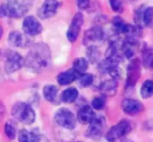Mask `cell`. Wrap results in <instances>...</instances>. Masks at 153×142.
Segmentation results:
<instances>
[{
	"instance_id": "obj_1",
	"label": "cell",
	"mask_w": 153,
	"mask_h": 142,
	"mask_svg": "<svg viewBox=\"0 0 153 142\" xmlns=\"http://www.w3.org/2000/svg\"><path fill=\"white\" fill-rule=\"evenodd\" d=\"M51 61V53L49 46L43 43H39L32 46L25 59V64L33 72H41L49 66Z\"/></svg>"
},
{
	"instance_id": "obj_2",
	"label": "cell",
	"mask_w": 153,
	"mask_h": 142,
	"mask_svg": "<svg viewBox=\"0 0 153 142\" xmlns=\"http://www.w3.org/2000/svg\"><path fill=\"white\" fill-rule=\"evenodd\" d=\"M33 0H7L1 5L5 17L12 18L23 17L32 7Z\"/></svg>"
},
{
	"instance_id": "obj_3",
	"label": "cell",
	"mask_w": 153,
	"mask_h": 142,
	"mask_svg": "<svg viewBox=\"0 0 153 142\" xmlns=\"http://www.w3.org/2000/svg\"><path fill=\"white\" fill-rule=\"evenodd\" d=\"M13 118L24 124L30 125L35 120V111L31 105L25 102H16L13 105L11 110Z\"/></svg>"
},
{
	"instance_id": "obj_4",
	"label": "cell",
	"mask_w": 153,
	"mask_h": 142,
	"mask_svg": "<svg viewBox=\"0 0 153 142\" xmlns=\"http://www.w3.org/2000/svg\"><path fill=\"white\" fill-rule=\"evenodd\" d=\"M131 130V124L128 119H123L117 124L109 128L105 134V139L108 142H115L124 136L129 134Z\"/></svg>"
},
{
	"instance_id": "obj_5",
	"label": "cell",
	"mask_w": 153,
	"mask_h": 142,
	"mask_svg": "<svg viewBox=\"0 0 153 142\" xmlns=\"http://www.w3.org/2000/svg\"><path fill=\"white\" fill-rule=\"evenodd\" d=\"M141 75V62L138 58L132 59L127 67V78L125 89L134 88Z\"/></svg>"
},
{
	"instance_id": "obj_6",
	"label": "cell",
	"mask_w": 153,
	"mask_h": 142,
	"mask_svg": "<svg viewBox=\"0 0 153 142\" xmlns=\"http://www.w3.org/2000/svg\"><path fill=\"white\" fill-rule=\"evenodd\" d=\"M54 119L59 126L67 129H74L76 125V118L73 112L67 108L58 110L55 113Z\"/></svg>"
},
{
	"instance_id": "obj_7",
	"label": "cell",
	"mask_w": 153,
	"mask_h": 142,
	"mask_svg": "<svg viewBox=\"0 0 153 142\" xmlns=\"http://www.w3.org/2000/svg\"><path fill=\"white\" fill-rule=\"evenodd\" d=\"M5 69L7 74H13L25 65V59L16 52L7 51Z\"/></svg>"
},
{
	"instance_id": "obj_8",
	"label": "cell",
	"mask_w": 153,
	"mask_h": 142,
	"mask_svg": "<svg viewBox=\"0 0 153 142\" xmlns=\"http://www.w3.org/2000/svg\"><path fill=\"white\" fill-rule=\"evenodd\" d=\"M83 24H84L83 14L81 12L76 13L71 20V23L67 32V38L69 42L74 43L76 41V39H78L79 35V32L81 30Z\"/></svg>"
},
{
	"instance_id": "obj_9",
	"label": "cell",
	"mask_w": 153,
	"mask_h": 142,
	"mask_svg": "<svg viewBox=\"0 0 153 142\" xmlns=\"http://www.w3.org/2000/svg\"><path fill=\"white\" fill-rule=\"evenodd\" d=\"M105 127V118L101 116H97L95 119L89 124V127L86 131V136L92 139H98L103 135Z\"/></svg>"
},
{
	"instance_id": "obj_10",
	"label": "cell",
	"mask_w": 153,
	"mask_h": 142,
	"mask_svg": "<svg viewBox=\"0 0 153 142\" xmlns=\"http://www.w3.org/2000/svg\"><path fill=\"white\" fill-rule=\"evenodd\" d=\"M23 30L26 35L35 36L42 33V26L35 17L29 16L23 21Z\"/></svg>"
},
{
	"instance_id": "obj_11",
	"label": "cell",
	"mask_w": 153,
	"mask_h": 142,
	"mask_svg": "<svg viewBox=\"0 0 153 142\" xmlns=\"http://www.w3.org/2000/svg\"><path fill=\"white\" fill-rule=\"evenodd\" d=\"M122 110L129 116H136L144 110V105L139 100L125 98L122 101Z\"/></svg>"
},
{
	"instance_id": "obj_12",
	"label": "cell",
	"mask_w": 153,
	"mask_h": 142,
	"mask_svg": "<svg viewBox=\"0 0 153 142\" xmlns=\"http://www.w3.org/2000/svg\"><path fill=\"white\" fill-rule=\"evenodd\" d=\"M59 6L58 0H45L38 10V17L42 19H49L57 14Z\"/></svg>"
},
{
	"instance_id": "obj_13",
	"label": "cell",
	"mask_w": 153,
	"mask_h": 142,
	"mask_svg": "<svg viewBox=\"0 0 153 142\" xmlns=\"http://www.w3.org/2000/svg\"><path fill=\"white\" fill-rule=\"evenodd\" d=\"M104 37H105V32L103 28L100 26H95L85 32L83 37V43L85 45H89L90 44L103 41Z\"/></svg>"
},
{
	"instance_id": "obj_14",
	"label": "cell",
	"mask_w": 153,
	"mask_h": 142,
	"mask_svg": "<svg viewBox=\"0 0 153 142\" xmlns=\"http://www.w3.org/2000/svg\"><path fill=\"white\" fill-rule=\"evenodd\" d=\"M7 41L11 46L17 48H25L30 44L29 37L19 31H12L8 35Z\"/></svg>"
},
{
	"instance_id": "obj_15",
	"label": "cell",
	"mask_w": 153,
	"mask_h": 142,
	"mask_svg": "<svg viewBox=\"0 0 153 142\" xmlns=\"http://www.w3.org/2000/svg\"><path fill=\"white\" fill-rule=\"evenodd\" d=\"M80 76V74H79L76 71H75L73 68L67 70L65 72L60 73L57 76V82L60 86H66L71 84L73 82L78 80Z\"/></svg>"
},
{
	"instance_id": "obj_16",
	"label": "cell",
	"mask_w": 153,
	"mask_h": 142,
	"mask_svg": "<svg viewBox=\"0 0 153 142\" xmlns=\"http://www.w3.org/2000/svg\"><path fill=\"white\" fill-rule=\"evenodd\" d=\"M96 117L97 115L93 108L88 105H85L80 108L78 111V115H76V119L82 124H90Z\"/></svg>"
},
{
	"instance_id": "obj_17",
	"label": "cell",
	"mask_w": 153,
	"mask_h": 142,
	"mask_svg": "<svg viewBox=\"0 0 153 142\" xmlns=\"http://www.w3.org/2000/svg\"><path fill=\"white\" fill-rule=\"evenodd\" d=\"M118 83L114 79L105 80L99 85V91L103 96H114L116 94Z\"/></svg>"
},
{
	"instance_id": "obj_18",
	"label": "cell",
	"mask_w": 153,
	"mask_h": 142,
	"mask_svg": "<svg viewBox=\"0 0 153 142\" xmlns=\"http://www.w3.org/2000/svg\"><path fill=\"white\" fill-rule=\"evenodd\" d=\"M19 142H40L41 135L37 129H22L18 136Z\"/></svg>"
},
{
	"instance_id": "obj_19",
	"label": "cell",
	"mask_w": 153,
	"mask_h": 142,
	"mask_svg": "<svg viewBox=\"0 0 153 142\" xmlns=\"http://www.w3.org/2000/svg\"><path fill=\"white\" fill-rule=\"evenodd\" d=\"M141 63L143 66L148 69L153 71V49L149 47H145L141 52Z\"/></svg>"
},
{
	"instance_id": "obj_20",
	"label": "cell",
	"mask_w": 153,
	"mask_h": 142,
	"mask_svg": "<svg viewBox=\"0 0 153 142\" xmlns=\"http://www.w3.org/2000/svg\"><path fill=\"white\" fill-rule=\"evenodd\" d=\"M43 96L49 102L58 103V88L52 84L46 85L43 88Z\"/></svg>"
},
{
	"instance_id": "obj_21",
	"label": "cell",
	"mask_w": 153,
	"mask_h": 142,
	"mask_svg": "<svg viewBox=\"0 0 153 142\" xmlns=\"http://www.w3.org/2000/svg\"><path fill=\"white\" fill-rule=\"evenodd\" d=\"M79 97V91L75 87H70L63 91L60 96V100L65 103H72Z\"/></svg>"
},
{
	"instance_id": "obj_22",
	"label": "cell",
	"mask_w": 153,
	"mask_h": 142,
	"mask_svg": "<svg viewBox=\"0 0 153 142\" xmlns=\"http://www.w3.org/2000/svg\"><path fill=\"white\" fill-rule=\"evenodd\" d=\"M140 94L142 99H149L153 96V81L146 80L140 90Z\"/></svg>"
},
{
	"instance_id": "obj_23",
	"label": "cell",
	"mask_w": 153,
	"mask_h": 142,
	"mask_svg": "<svg viewBox=\"0 0 153 142\" xmlns=\"http://www.w3.org/2000/svg\"><path fill=\"white\" fill-rule=\"evenodd\" d=\"M73 69L80 74H85V72L88 69V61L83 57L75 59L73 62Z\"/></svg>"
},
{
	"instance_id": "obj_24",
	"label": "cell",
	"mask_w": 153,
	"mask_h": 142,
	"mask_svg": "<svg viewBox=\"0 0 153 142\" xmlns=\"http://www.w3.org/2000/svg\"><path fill=\"white\" fill-rule=\"evenodd\" d=\"M153 27V7L144 8L142 13V26Z\"/></svg>"
},
{
	"instance_id": "obj_25",
	"label": "cell",
	"mask_w": 153,
	"mask_h": 142,
	"mask_svg": "<svg viewBox=\"0 0 153 142\" xmlns=\"http://www.w3.org/2000/svg\"><path fill=\"white\" fill-rule=\"evenodd\" d=\"M87 56H88V61L95 63L97 62H98V60L100 59L101 56V53L99 51V49L95 46V45H88V49H87Z\"/></svg>"
},
{
	"instance_id": "obj_26",
	"label": "cell",
	"mask_w": 153,
	"mask_h": 142,
	"mask_svg": "<svg viewBox=\"0 0 153 142\" xmlns=\"http://www.w3.org/2000/svg\"><path fill=\"white\" fill-rule=\"evenodd\" d=\"M112 26L117 35H123V30L126 26V23L123 21V19L121 17L117 16L112 19Z\"/></svg>"
},
{
	"instance_id": "obj_27",
	"label": "cell",
	"mask_w": 153,
	"mask_h": 142,
	"mask_svg": "<svg viewBox=\"0 0 153 142\" xmlns=\"http://www.w3.org/2000/svg\"><path fill=\"white\" fill-rule=\"evenodd\" d=\"M79 84L81 85V87L83 88H88L89 86H91L94 83V75L91 74H80L79 78Z\"/></svg>"
},
{
	"instance_id": "obj_28",
	"label": "cell",
	"mask_w": 153,
	"mask_h": 142,
	"mask_svg": "<svg viewBox=\"0 0 153 142\" xmlns=\"http://www.w3.org/2000/svg\"><path fill=\"white\" fill-rule=\"evenodd\" d=\"M105 106V99L104 96L96 97L92 101V108L97 110H101Z\"/></svg>"
},
{
	"instance_id": "obj_29",
	"label": "cell",
	"mask_w": 153,
	"mask_h": 142,
	"mask_svg": "<svg viewBox=\"0 0 153 142\" xmlns=\"http://www.w3.org/2000/svg\"><path fill=\"white\" fill-rule=\"evenodd\" d=\"M109 3L114 12L119 13V14L123 12L124 8H123V4L122 0H109Z\"/></svg>"
},
{
	"instance_id": "obj_30",
	"label": "cell",
	"mask_w": 153,
	"mask_h": 142,
	"mask_svg": "<svg viewBox=\"0 0 153 142\" xmlns=\"http://www.w3.org/2000/svg\"><path fill=\"white\" fill-rule=\"evenodd\" d=\"M5 133L7 135V137L9 139H14L16 138V129L15 128V126L11 123V122H7L5 125Z\"/></svg>"
},
{
	"instance_id": "obj_31",
	"label": "cell",
	"mask_w": 153,
	"mask_h": 142,
	"mask_svg": "<svg viewBox=\"0 0 153 142\" xmlns=\"http://www.w3.org/2000/svg\"><path fill=\"white\" fill-rule=\"evenodd\" d=\"M76 4L79 9L85 10L90 7V0H76Z\"/></svg>"
},
{
	"instance_id": "obj_32",
	"label": "cell",
	"mask_w": 153,
	"mask_h": 142,
	"mask_svg": "<svg viewBox=\"0 0 153 142\" xmlns=\"http://www.w3.org/2000/svg\"><path fill=\"white\" fill-rule=\"evenodd\" d=\"M120 142H133L131 139H130V138H127V137H123L122 139H121V141Z\"/></svg>"
},
{
	"instance_id": "obj_33",
	"label": "cell",
	"mask_w": 153,
	"mask_h": 142,
	"mask_svg": "<svg viewBox=\"0 0 153 142\" xmlns=\"http://www.w3.org/2000/svg\"><path fill=\"white\" fill-rule=\"evenodd\" d=\"M3 32H4V30H3V27L0 26V39H1V37H2V35H3Z\"/></svg>"
},
{
	"instance_id": "obj_34",
	"label": "cell",
	"mask_w": 153,
	"mask_h": 142,
	"mask_svg": "<svg viewBox=\"0 0 153 142\" xmlns=\"http://www.w3.org/2000/svg\"><path fill=\"white\" fill-rule=\"evenodd\" d=\"M129 1H131V2H133V1H136V0H129Z\"/></svg>"
},
{
	"instance_id": "obj_35",
	"label": "cell",
	"mask_w": 153,
	"mask_h": 142,
	"mask_svg": "<svg viewBox=\"0 0 153 142\" xmlns=\"http://www.w3.org/2000/svg\"><path fill=\"white\" fill-rule=\"evenodd\" d=\"M76 142H81V141H76Z\"/></svg>"
}]
</instances>
